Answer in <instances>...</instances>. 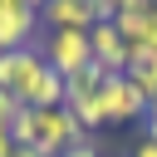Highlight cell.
Masks as SVG:
<instances>
[{"mask_svg":"<svg viewBox=\"0 0 157 157\" xmlns=\"http://www.w3.org/2000/svg\"><path fill=\"white\" fill-rule=\"evenodd\" d=\"M39 54H44V64H49L54 74H64V78H74L78 69L93 64L88 29H49V34L39 39Z\"/></svg>","mask_w":157,"mask_h":157,"instance_id":"6da1fadb","label":"cell"},{"mask_svg":"<svg viewBox=\"0 0 157 157\" xmlns=\"http://www.w3.org/2000/svg\"><path fill=\"white\" fill-rule=\"evenodd\" d=\"M88 132L78 128V118L69 113V108H34V142L29 147H39L44 157H59V152H69L74 142H83Z\"/></svg>","mask_w":157,"mask_h":157,"instance_id":"7a4b0ae2","label":"cell"},{"mask_svg":"<svg viewBox=\"0 0 157 157\" xmlns=\"http://www.w3.org/2000/svg\"><path fill=\"white\" fill-rule=\"evenodd\" d=\"M39 5L34 0H0V54L39 44Z\"/></svg>","mask_w":157,"mask_h":157,"instance_id":"3957f363","label":"cell"},{"mask_svg":"<svg viewBox=\"0 0 157 157\" xmlns=\"http://www.w3.org/2000/svg\"><path fill=\"white\" fill-rule=\"evenodd\" d=\"M98 108H103V123H132L147 113V98L128 83V74H108L98 83Z\"/></svg>","mask_w":157,"mask_h":157,"instance_id":"277c9868","label":"cell"},{"mask_svg":"<svg viewBox=\"0 0 157 157\" xmlns=\"http://www.w3.org/2000/svg\"><path fill=\"white\" fill-rule=\"evenodd\" d=\"M39 20L49 29H93V5L88 0H44Z\"/></svg>","mask_w":157,"mask_h":157,"instance_id":"5b68a950","label":"cell"},{"mask_svg":"<svg viewBox=\"0 0 157 157\" xmlns=\"http://www.w3.org/2000/svg\"><path fill=\"white\" fill-rule=\"evenodd\" d=\"M25 108H64V74H54L49 64H44V74L29 83V93L20 98Z\"/></svg>","mask_w":157,"mask_h":157,"instance_id":"8992f818","label":"cell"},{"mask_svg":"<svg viewBox=\"0 0 157 157\" xmlns=\"http://www.w3.org/2000/svg\"><path fill=\"white\" fill-rule=\"evenodd\" d=\"M147 15H152V0H118V20H113V29H118V34L132 44V39L142 34Z\"/></svg>","mask_w":157,"mask_h":157,"instance_id":"52a82bcc","label":"cell"},{"mask_svg":"<svg viewBox=\"0 0 157 157\" xmlns=\"http://www.w3.org/2000/svg\"><path fill=\"white\" fill-rule=\"evenodd\" d=\"M128 83L152 103L157 98V59H128Z\"/></svg>","mask_w":157,"mask_h":157,"instance_id":"ba28073f","label":"cell"},{"mask_svg":"<svg viewBox=\"0 0 157 157\" xmlns=\"http://www.w3.org/2000/svg\"><path fill=\"white\" fill-rule=\"evenodd\" d=\"M128 59H157V0H152V15L142 25V34L128 44Z\"/></svg>","mask_w":157,"mask_h":157,"instance_id":"9c48e42d","label":"cell"},{"mask_svg":"<svg viewBox=\"0 0 157 157\" xmlns=\"http://www.w3.org/2000/svg\"><path fill=\"white\" fill-rule=\"evenodd\" d=\"M10 137H15V147H29L34 142V108H15V118H10Z\"/></svg>","mask_w":157,"mask_h":157,"instance_id":"30bf717a","label":"cell"},{"mask_svg":"<svg viewBox=\"0 0 157 157\" xmlns=\"http://www.w3.org/2000/svg\"><path fill=\"white\" fill-rule=\"evenodd\" d=\"M15 108H20V98L0 88V128H10V118H15Z\"/></svg>","mask_w":157,"mask_h":157,"instance_id":"8fae6325","label":"cell"},{"mask_svg":"<svg viewBox=\"0 0 157 157\" xmlns=\"http://www.w3.org/2000/svg\"><path fill=\"white\" fill-rule=\"evenodd\" d=\"M59 157H103V152H98V142H93V137H83V142H74V147H69V152H59Z\"/></svg>","mask_w":157,"mask_h":157,"instance_id":"7c38bea8","label":"cell"},{"mask_svg":"<svg viewBox=\"0 0 157 157\" xmlns=\"http://www.w3.org/2000/svg\"><path fill=\"white\" fill-rule=\"evenodd\" d=\"M142 137H157V98H152L147 113H142Z\"/></svg>","mask_w":157,"mask_h":157,"instance_id":"4fadbf2b","label":"cell"},{"mask_svg":"<svg viewBox=\"0 0 157 157\" xmlns=\"http://www.w3.org/2000/svg\"><path fill=\"white\" fill-rule=\"evenodd\" d=\"M132 157H157V137H137L132 142Z\"/></svg>","mask_w":157,"mask_h":157,"instance_id":"5bb4252c","label":"cell"},{"mask_svg":"<svg viewBox=\"0 0 157 157\" xmlns=\"http://www.w3.org/2000/svg\"><path fill=\"white\" fill-rule=\"evenodd\" d=\"M15 152V137H10V128H0V157H10Z\"/></svg>","mask_w":157,"mask_h":157,"instance_id":"9a60e30c","label":"cell"},{"mask_svg":"<svg viewBox=\"0 0 157 157\" xmlns=\"http://www.w3.org/2000/svg\"><path fill=\"white\" fill-rule=\"evenodd\" d=\"M10 157H44V152H39V147H15Z\"/></svg>","mask_w":157,"mask_h":157,"instance_id":"2e32d148","label":"cell"}]
</instances>
